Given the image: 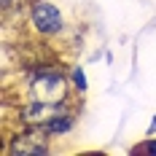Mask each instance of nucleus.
<instances>
[{"instance_id":"obj_1","label":"nucleus","mask_w":156,"mask_h":156,"mask_svg":"<svg viewBox=\"0 0 156 156\" xmlns=\"http://www.w3.org/2000/svg\"><path fill=\"white\" fill-rule=\"evenodd\" d=\"M27 92H30L32 100H41V102H57V105H65L67 100V76H65L59 67H48V65H41L30 73V81H27Z\"/></svg>"},{"instance_id":"obj_2","label":"nucleus","mask_w":156,"mask_h":156,"mask_svg":"<svg viewBox=\"0 0 156 156\" xmlns=\"http://www.w3.org/2000/svg\"><path fill=\"white\" fill-rule=\"evenodd\" d=\"M30 24L32 30L38 32V35H59L65 30V16L62 11L54 5V3H48V0H35L30 5Z\"/></svg>"},{"instance_id":"obj_3","label":"nucleus","mask_w":156,"mask_h":156,"mask_svg":"<svg viewBox=\"0 0 156 156\" xmlns=\"http://www.w3.org/2000/svg\"><path fill=\"white\" fill-rule=\"evenodd\" d=\"M48 135L43 126H27V132L16 135V137H8V145H5V154L11 156H38L48 151Z\"/></svg>"},{"instance_id":"obj_4","label":"nucleus","mask_w":156,"mask_h":156,"mask_svg":"<svg viewBox=\"0 0 156 156\" xmlns=\"http://www.w3.org/2000/svg\"><path fill=\"white\" fill-rule=\"evenodd\" d=\"M73 126H76V116H73V110L65 108V110H59L57 116H51L46 124H43V129H46L51 137H57V135H67Z\"/></svg>"},{"instance_id":"obj_5","label":"nucleus","mask_w":156,"mask_h":156,"mask_svg":"<svg viewBox=\"0 0 156 156\" xmlns=\"http://www.w3.org/2000/svg\"><path fill=\"white\" fill-rule=\"evenodd\" d=\"M70 78H73V86H76V92H86V76H83V70H73L70 73Z\"/></svg>"},{"instance_id":"obj_6","label":"nucleus","mask_w":156,"mask_h":156,"mask_svg":"<svg viewBox=\"0 0 156 156\" xmlns=\"http://www.w3.org/2000/svg\"><path fill=\"white\" fill-rule=\"evenodd\" d=\"M132 154H156V140L148 137L143 145H135V148H132Z\"/></svg>"},{"instance_id":"obj_7","label":"nucleus","mask_w":156,"mask_h":156,"mask_svg":"<svg viewBox=\"0 0 156 156\" xmlns=\"http://www.w3.org/2000/svg\"><path fill=\"white\" fill-rule=\"evenodd\" d=\"M148 135H156V116H154V121H151V126H148Z\"/></svg>"}]
</instances>
